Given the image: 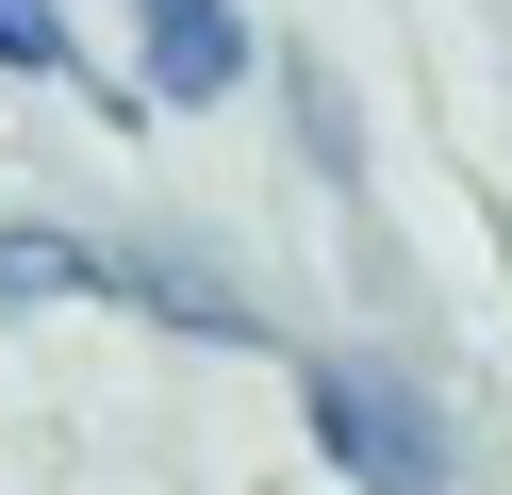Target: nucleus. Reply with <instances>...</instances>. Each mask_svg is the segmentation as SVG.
<instances>
[{
	"mask_svg": "<svg viewBox=\"0 0 512 495\" xmlns=\"http://www.w3.org/2000/svg\"><path fill=\"white\" fill-rule=\"evenodd\" d=\"M314 446L364 495H446V413L413 380H380V363H331V380H314Z\"/></svg>",
	"mask_w": 512,
	"mask_h": 495,
	"instance_id": "nucleus-1",
	"label": "nucleus"
},
{
	"mask_svg": "<svg viewBox=\"0 0 512 495\" xmlns=\"http://www.w3.org/2000/svg\"><path fill=\"white\" fill-rule=\"evenodd\" d=\"M248 66V17L232 0H149V99H215Z\"/></svg>",
	"mask_w": 512,
	"mask_h": 495,
	"instance_id": "nucleus-2",
	"label": "nucleus"
},
{
	"mask_svg": "<svg viewBox=\"0 0 512 495\" xmlns=\"http://www.w3.org/2000/svg\"><path fill=\"white\" fill-rule=\"evenodd\" d=\"M0 66H67V0H0Z\"/></svg>",
	"mask_w": 512,
	"mask_h": 495,
	"instance_id": "nucleus-3",
	"label": "nucleus"
}]
</instances>
